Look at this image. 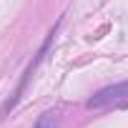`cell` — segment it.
I'll return each mask as SVG.
<instances>
[{"mask_svg": "<svg viewBox=\"0 0 128 128\" xmlns=\"http://www.w3.org/2000/svg\"><path fill=\"white\" fill-rule=\"evenodd\" d=\"M126 100H128V80L100 88L98 93H93V96L86 100V108H88V110H100V108L120 106V103H126Z\"/></svg>", "mask_w": 128, "mask_h": 128, "instance_id": "1", "label": "cell"}, {"mask_svg": "<svg viewBox=\"0 0 128 128\" xmlns=\"http://www.w3.org/2000/svg\"><path fill=\"white\" fill-rule=\"evenodd\" d=\"M33 128H58V110H45Z\"/></svg>", "mask_w": 128, "mask_h": 128, "instance_id": "2", "label": "cell"}]
</instances>
